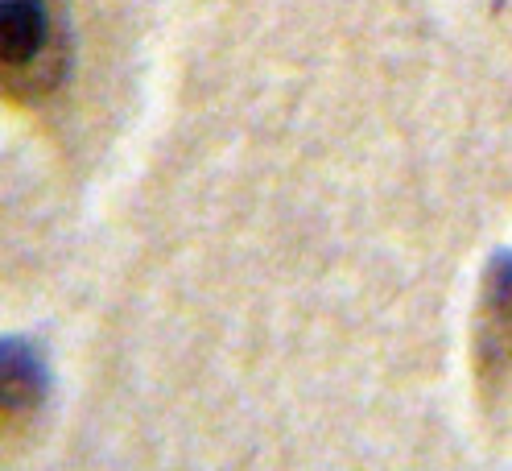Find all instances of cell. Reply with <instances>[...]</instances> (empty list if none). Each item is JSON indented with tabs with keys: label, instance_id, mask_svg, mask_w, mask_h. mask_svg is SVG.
Instances as JSON below:
<instances>
[{
	"label": "cell",
	"instance_id": "cell-1",
	"mask_svg": "<svg viewBox=\"0 0 512 471\" xmlns=\"http://www.w3.org/2000/svg\"><path fill=\"white\" fill-rule=\"evenodd\" d=\"M0 62L13 100H38L67 71V42L50 0H0Z\"/></svg>",
	"mask_w": 512,
	"mask_h": 471
},
{
	"label": "cell",
	"instance_id": "cell-2",
	"mask_svg": "<svg viewBox=\"0 0 512 471\" xmlns=\"http://www.w3.org/2000/svg\"><path fill=\"white\" fill-rule=\"evenodd\" d=\"M471 364L479 393L488 401L504 393L512 381V253H496L488 261L484 286L475 306V335H471Z\"/></svg>",
	"mask_w": 512,
	"mask_h": 471
},
{
	"label": "cell",
	"instance_id": "cell-3",
	"mask_svg": "<svg viewBox=\"0 0 512 471\" xmlns=\"http://www.w3.org/2000/svg\"><path fill=\"white\" fill-rule=\"evenodd\" d=\"M50 393V372L46 356L34 339L25 335H5L0 343V405H5V430H21Z\"/></svg>",
	"mask_w": 512,
	"mask_h": 471
}]
</instances>
